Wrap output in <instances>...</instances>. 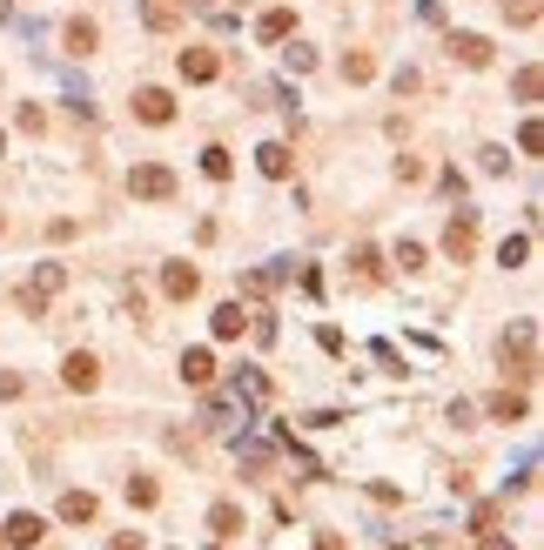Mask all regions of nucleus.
I'll use <instances>...</instances> for the list:
<instances>
[{"mask_svg": "<svg viewBox=\"0 0 544 550\" xmlns=\"http://www.w3.org/2000/svg\"><path fill=\"white\" fill-rule=\"evenodd\" d=\"M94 21H67V54H94Z\"/></svg>", "mask_w": 544, "mask_h": 550, "instance_id": "6ab92c4d", "label": "nucleus"}, {"mask_svg": "<svg viewBox=\"0 0 544 550\" xmlns=\"http://www.w3.org/2000/svg\"><path fill=\"white\" fill-rule=\"evenodd\" d=\"M289 34H296V14H289V7H269L262 21H256V41H269V47L289 41Z\"/></svg>", "mask_w": 544, "mask_h": 550, "instance_id": "ddd939ff", "label": "nucleus"}, {"mask_svg": "<svg viewBox=\"0 0 544 550\" xmlns=\"http://www.w3.org/2000/svg\"><path fill=\"white\" fill-rule=\"evenodd\" d=\"M249 329V316H242V302H223V309H215V336H223V342H235V336H242Z\"/></svg>", "mask_w": 544, "mask_h": 550, "instance_id": "2eb2a0df", "label": "nucleus"}, {"mask_svg": "<svg viewBox=\"0 0 544 550\" xmlns=\"http://www.w3.org/2000/svg\"><path fill=\"white\" fill-rule=\"evenodd\" d=\"M538 88H544V74H538V67H524V74H518V101H538Z\"/></svg>", "mask_w": 544, "mask_h": 550, "instance_id": "cd10ccee", "label": "nucleus"}, {"mask_svg": "<svg viewBox=\"0 0 544 550\" xmlns=\"http://www.w3.org/2000/svg\"><path fill=\"white\" fill-rule=\"evenodd\" d=\"M14 397H27V376L21 369H0V403H14Z\"/></svg>", "mask_w": 544, "mask_h": 550, "instance_id": "a878e982", "label": "nucleus"}, {"mask_svg": "<svg viewBox=\"0 0 544 550\" xmlns=\"http://www.w3.org/2000/svg\"><path fill=\"white\" fill-rule=\"evenodd\" d=\"M235 397H249V403H269V376H262V369H242V376H235Z\"/></svg>", "mask_w": 544, "mask_h": 550, "instance_id": "412c9836", "label": "nucleus"}, {"mask_svg": "<svg viewBox=\"0 0 544 550\" xmlns=\"http://www.w3.org/2000/svg\"><path fill=\"white\" fill-rule=\"evenodd\" d=\"M134 114H142V122H175V101H168V88H142V94H134Z\"/></svg>", "mask_w": 544, "mask_h": 550, "instance_id": "9d476101", "label": "nucleus"}, {"mask_svg": "<svg viewBox=\"0 0 544 550\" xmlns=\"http://www.w3.org/2000/svg\"><path fill=\"white\" fill-rule=\"evenodd\" d=\"M282 275H289V269H249V275H242V289H249V296H269Z\"/></svg>", "mask_w": 544, "mask_h": 550, "instance_id": "b1692460", "label": "nucleus"}, {"mask_svg": "<svg viewBox=\"0 0 544 550\" xmlns=\"http://www.w3.org/2000/svg\"><path fill=\"white\" fill-rule=\"evenodd\" d=\"M94 510H101V504H94L88 490H67V496H61V524H94Z\"/></svg>", "mask_w": 544, "mask_h": 550, "instance_id": "4468645a", "label": "nucleus"}, {"mask_svg": "<svg viewBox=\"0 0 544 550\" xmlns=\"http://www.w3.org/2000/svg\"><path fill=\"white\" fill-rule=\"evenodd\" d=\"M128 504L134 510H155L162 504V484H155V476H128Z\"/></svg>", "mask_w": 544, "mask_h": 550, "instance_id": "dca6fc26", "label": "nucleus"}, {"mask_svg": "<svg viewBox=\"0 0 544 550\" xmlns=\"http://www.w3.org/2000/svg\"><path fill=\"white\" fill-rule=\"evenodd\" d=\"M450 54L464 67H490V41H484V34H450Z\"/></svg>", "mask_w": 544, "mask_h": 550, "instance_id": "9b49d317", "label": "nucleus"}, {"mask_svg": "<svg viewBox=\"0 0 544 550\" xmlns=\"http://www.w3.org/2000/svg\"><path fill=\"white\" fill-rule=\"evenodd\" d=\"M128 195H142V201H168L175 195V168H162V162H142L128 175Z\"/></svg>", "mask_w": 544, "mask_h": 550, "instance_id": "7ed1b4c3", "label": "nucleus"}, {"mask_svg": "<svg viewBox=\"0 0 544 550\" xmlns=\"http://www.w3.org/2000/svg\"><path fill=\"white\" fill-rule=\"evenodd\" d=\"M504 363H511L518 383H531V376H538V322H518V329L504 336Z\"/></svg>", "mask_w": 544, "mask_h": 550, "instance_id": "f257e3e1", "label": "nucleus"}, {"mask_svg": "<svg viewBox=\"0 0 544 550\" xmlns=\"http://www.w3.org/2000/svg\"><path fill=\"white\" fill-rule=\"evenodd\" d=\"M108 550H148V544H142V530H122V537H114Z\"/></svg>", "mask_w": 544, "mask_h": 550, "instance_id": "7c9ffc66", "label": "nucleus"}, {"mask_svg": "<svg viewBox=\"0 0 544 550\" xmlns=\"http://www.w3.org/2000/svg\"><path fill=\"white\" fill-rule=\"evenodd\" d=\"M470 249H478V209H457L450 229H444V255L450 262H470Z\"/></svg>", "mask_w": 544, "mask_h": 550, "instance_id": "20e7f679", "label": "nucleus"}, {"mask_svg": "<svg viewBox=\"0 0 544 550\" xmlns=\"http://www.w3.org/2000/svg\"><path fill=\"white\" fill-rule=\"evenodd\" d=\"M0 148H7V142H0Z\"/></svg>", "mask_w": 544, "mask_h": 550, "instance_id": "f704fd0d", "label": "nucleus"}, {"mask_svg": "<svg viewBox=\"0 0 544 550\" xmlns=\"http://www.w3.org/2000/svg\"><path fill=\"white\" fill-rule=\"evenodd\" d=\"M61 383L74 389V397H88V389L101 383V363H94L88 349H74V356H67V363H61Z\"/></svg>", "mask_w": 544, "mask_h": 550, "instance_id": "39448f33", "label": "nucleus"}, {"mask_svg": "<svg viewBox=\"0 0 544 550\" xmlns=\"http://www.w3.org/2000/svg\"><path fill=\"white\" fill-rule=\"evenodd\" d=\"M41 537H47V524H41V517H27V510H21V517H7V524H0V544H21V550H34Z\"/></svg>", "mask_w": 544, "mask_h": 550, "instance_id": "6e6552de", "label": "nucleus"}, {"mask_svg": "<svg viewBox=\"0 0 544 550\" xmlns=\"http://www.w3.org/2000/svg\"><path fill=\"white\" fill-rule=\"evenodd\" d=\"M316 550H350V544L336 537V530H322V537H316Z\"/></svg>", "mask_w": 544, "mask_h": 550, "instance_id": "473e14b6", "label": "nucleus"}, {"mask_svg": "<svg viewBox=\"0 0 544 550\" xmlns=\"http://www.w3.org/2000/svg\"><path fill=\"white\" fill-rule=\"evenodd\" d=\"M490 417L498 423H524V397L518 389H498V397H490Z\"/></svg>", "mask_w": 544, "mask_h": 550, "instance_id": "a211bd4d", "label": "nucleus"}, {"mask_svg": "<svg viewBox=\"0 0 544 550\" xmlns=\"http://www.w3.org/2000/svg\"><path fill=\"white\" fill-rule=\"evenodd\" d=\"M175 67H182V81H215V74H223V61H215L209 47H182Z\"/></svg>", "mask_w": 544, "mask_h": 550, "instance_id": "1a4fd4ad", "label": "nucleus"}, {"mask_svg": "<svg viewBox=\"0 0 544 550\" xmlns=\"http://www.w3.org/2000/svg\"><path fill=\"white\" fill-rule=\"evenodd\" d=\"M370 74H377V61H370L363 47H356V54H343V81H370Z\"/></svg>", "mask_w": 544, "mask_h": 550, "instance_id": "393cba45", "label": "nucleus"}, {"mask_svg": "<svg viewBox=\"0 0 544 550\" xmlns=\"http://www.w3.org/2000/svg\"><path fill=\"white\" fill-rule=\"evenodd\" d=\"M209 530H215V537H235V530H242V510H235V504H215V510H209Z\"/></svg>", "mask_w": 544, "mask_h": 550, "instance_id": "4be33fe9", "label": "nucleus"}, {"mask_svg": "<svg viewBox=\"0 0 544 550\" xmlns=\"http://www.w3.org/2000/svg\"><path fill=\"white\" fill-rule=\"evenodd\" d=\"M350 262H356V282H383V255L377 249H356Z\"/></svg>", "mask_w": 544, "mask_h": 550, "instance_id": "5701e85b", "label": "nucleus"}, {"mask_svg": "<svg viewBox=\"0 0 544 550\" xmlns=\"http://www.w3.org/2000/svg\"><path fill=\"white\" fill-rule=\"evenodd\" d=\"M148 27H175V7H168V0H148Z\"/></svg>", "mask_w": 544, "mask_h": 550, "instance_id": "c85d7f7f", "label": "nucleus"}, {"mask_svg": "<svg viewBox=\"0 0 544 550\" xmlns=\"http://www.w3.org/2000/svg\"><path fill=\"white\" fill-rule=\"evenodd\" d=\"M518 148H524V154H538V148H544V134H538V122H524V128H518Z\"/></svg>", "mask_w": 544, "mask_h": 550, "instance_id": "c756f323", "label": "nucleus"}, {"mask_svg": "<svg viewBox=\"0 0 544 550\" xmlns=\"http://www.w3.org/2000/svg\"><path fill=\"white\" fill-rule=\"evenodd\" d=\"M61 282H67V269L61 262H41V269H34V282L21 289V316H41L47 296H61Z\"/></svg>", "mask_w": 544, "mask_h": 550, "instance_id": "f03ea898", "label": "nucleus"}, {"mask_svg": "<svg viewBox=\"0 0 544 550\" xmlns=\"http://www.w3.org/2000/svg\"><path fill=\"white\" fill-rule=\"evenodd\" d=\"M195 289H202L195 262H168V269H162V296H168V302H189Z\"/></svg>", "mask_w": 544, "mask_h": 550, "instance_id": "423d86ee", "label": "nucleus"}, {"mask_svg": "<svg viewBox=\"0 0 544 550\" xmlns=\"http://www.w3.org/2000/svg\"><path fill=\"white\" fill-rule=\"evenodd\" d=\"M511 14H518L524 27H531V21H538V0H511Z\"/></svg>", "mask_w": 544, "mask_h": 550, "instance_id": "2f4dec72", "label": "nucleus"}, {"mask_svg": "<svg viewBox=\"0 0 544 550\" xmlns=\"http://www.w3.org/2000/svg\"><path fill=\"white\" fill-rule=\"evenodd\" d=\"M182 383H189V389H209V383H215V356H209V349H189V356H182Z\"/></svg>", "mask_w": 544, "mask_h": 550, "instance_id": "f8f14e48", "label": "nucleus"}, {"mask_svg": "<svg viewBox=\"0 0 544 550\" xmlns=\"http://www.w3.org/2000/svg\"><path fill=\"white\" fill-rule=\"evenodd\" d=\"M282 61H289V74H310V67H316L310 47H282Z\"/></svg>", "mask_w": 544, "mask_h": 550, "instance_id": "bb28decb", "label": "nucleus"}, {"mask_svg": "<svg viewBox=\"0 0 544 550\" xmlns=\"http://www.w3.org/2000/svg\"><path fill=\"white\" fill-rule=\"evenodd\" d=\"M256 168H262L269 182H289V175H296V154H289V142H262L256 148Z\"/></svg>", "mask_w": 544, "mask_h": 550, "instance_id": "0eeeda50", "label": "nucleus"}, {"mask_svg": "<svg viewBox=\"0 0 544 550\" xmlns=\"http://www.w3.org/2000/svg\"><path fill=\"white\" fill-rule=\"evenodd\" d=\"M498 262H504V269H524V262H531V235H504V242H498Z\"/></svg>", "mask_w": 544, "mask_h": 550, "instance_id": "f3484780", "label": "nucleus"}, {"mask_svg": "<svg viewBox=\"0 0 544 550\" xmlns=\"http://www.w3.org/2000/svg\"><path fill=\"white\" fill-rule=\"evenodd\" d=\"M478 550H511V544H504L498 530H484V544H478Z\"/></svg>", "mask_w": 544, "mask_h": 550, "instance_id": "72a5a7b5", "label": "nucleus"}, {"mask_svg": "<svg viewBox=\"0 0 544 550\" xmlns=\"http://www.w3.org/2000/svg\"><path fill=\"white\" fill-rule=\"evenodd\" d=\"M202 175H209V182H229V175H235L229 148H202Z\"/></svg>", "mask_w": 544, "mask_h": 550, "instance_id": "aec40b11", "label": "nucleus"}]
</instances>
